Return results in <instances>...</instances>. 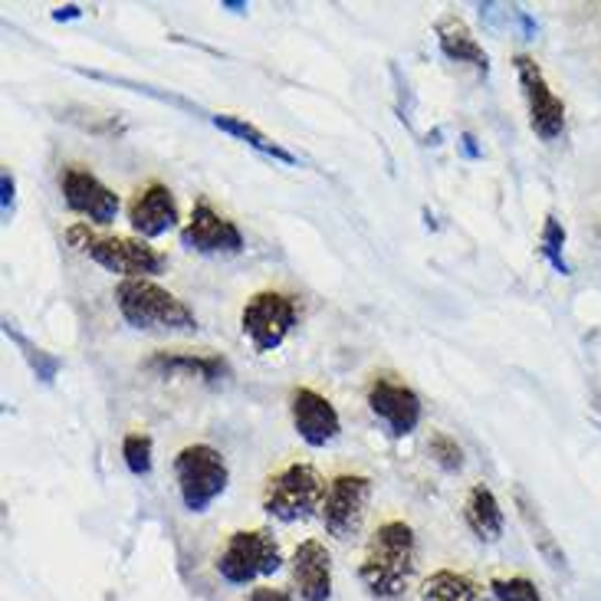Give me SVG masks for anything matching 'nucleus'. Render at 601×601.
I'll list each match as a JSON object with an SVG mask.
<instances>
[{
	"instance_id": "23",
	"label": "nucleus",
	"mask_w": 601,
	"mask_h": 601,
	"mask_svg": "<svg viewBox=\"0 0 601 601\" xmlns=\"http://www.w3.org/2000/svg\"><path fill=\"white\" fill-rule=\"evenodd\" d=\"M428 454L430 460H434L440 470H447V473H457V470L464 467V447H460L457 437H450L447 430H437V434L430 437Z\"/></svg>"
},
{
	"instance_id": "22",
	"label": "nucleus",
	"mask_w": 601,
	"mask_h": 601,
	"mask_svg": "<svg viewBox=\"0 0 601 601\" xmlns=\"http://www.w3.org/2000/svg\"><path fill=\"white\" fill-rule=\"evenodd\" d=\"M152 454H155V444L145 430H135L122 440V457H125V467L135 473V477H149L152 473Z\"/></svg>"
},
{
	"instance_id": "8",
	"label": "nucleus",
	"mask_w": 601,
	"mask_h": 601,
	"mask_svg": "<svg viewBox=\"0 0 601 601\" xmlns=\"http://www.w3.org/2000/svg\"><path fill=\"white\" fill-rule=\"evenodd\" d=\"M371 500V480L365 473H339L323 500V526L333 539L348 542L361 532V522Z\"/></svg>"
},
{
	"instance_id": "11",
	"label": "nucleus",
	"mask_w": 601,
	"mask_h": 601,
	"mask_svg": "<svg viewBox=\"0 0 601 601\" xmlns=\"http://www.w3.org/2000/svg\"><path fill=\"white\" fill-rule=\"evenodd\" d=\"M181 244L197 254H241L244 234L231 217L214 211L207 201H197L191 207L187 224L181 227Z\"/></svg>"
},
{
	"instance_id": "3",
	"label": "nucleus",
	"mask_w": 601,
	"mask_h": 601,
	"mask_svg": "<svg viewBox=\"0 0 601 601\" xmlns=\"http://www.w3.org/2000/svg\"><path fill=\"white\" fill-rule=\"evenodd\" d=\"M67 241H70V247L86 254L92 263H99L109 273H119L125 279H152L169 266V257L162 251H155L149 241H142V237H105V234H95L86 221L67 227Z\"/></svg>"
},
{
	"instance_id": "13",
	"label": "nucleus",
	"mask_w": 601,
	"mask_h": 601,
	"mask_svg": "<svg viewBox=\"0 0 601 601\" xmlns=\"http://www.w3.org/2000/svg\"><path fill=\"white\" fill-rule=\"evenodd\" d=\"M289 418H293V428L296 434L309 444V447H326L329 440L339 437L343 421H339V411L336 405L319 395L316 388H293L289 395Z\"/></svg>"
},
{
	"instance_id": "20",
	"label": "nucleus",
	"mask_w": 601,
	"mask_h": 601,
	"mask_svg": "<svg viewBox=\"0 0 601 601\" xmlns=\"http://www.w3.org/2000/svg\"><path fill=\"white\" fill-rule=\"evenodd\" d=\"M211 122H214L221 132L247 142L251 149H257L263 155H269V159H276V162H283V165H296V155L286 152V149H283L279 142H273L269 135H263L257 125H251V122H244V119H237V115H211Z\"/></svg>"
},
{
	"instance_id": "5",
	"label": "nucleus",
	"mask_w": 601,
	"mask_h": 601,
	"mask_svg": "<svg viewBox=\"0 0 601 601\" xmlns=\"http://www.w3.org/2000/svg\"><path fill=\"white\" fill-rule=\"evenodd\" d=\"M174 477L184 510L204 513L231 483V467L211 444H187L174 457Z\"/></svg>"
},
{
	"instance_id": "4",
	"label": "nucleus",
	"mask_w": 601,
	"mask_h": 601,
	"mask_svg": "<svg viewBox=\"0 0 601 601\" xmlns=\"http://www.w3.org/2000/svg\"><path fill=\"white\" fill-rule=\"evenodd\" d=\"M326 480L319 477L316 467L309 464H289L283 470H276L266 487H263V510L266 516L279 519V522H299L316 516V510H323L326 500Z\"/></svg>"
},
{
	"instance_id": "17",
	"label": "nucleus",
	"mask_w": 601,
	"mask_h": 601,
	"mask_svg": "<svg viewBox=\"0 0 601 601\" xmlns=\"http://www.w3.org/2000/svg\"><path fill=\"white\" fill-rule=\"evenodd\" d=\"M434 30H437L440 53H444L447 60H454V63H470V67H477L483 77L490 73V57H487V50L480 47V40L473 37V30H470L460 17L447 13V17L437 20Z\"/></svg>"
},
{
	"instance_id": "25",
	"label": "nucleus",
	"mask_w": 601,
	"mask_h": 601,
	"mask_svg": "<svg viewBox=\"0 0 601 601\" xmlns=\"http://www.w3.org/2000/svg\"><path fill=\"white\" fill-rule=\"evenodd\" d=\"M490 592L497 601H542L536 582H529L526 575H513V579H493Z\"/></svg>"
},
{
	"instance_id": "14",
	"label": "nucleus",
	"mask_w": 601,
	"mask_h": 601,
	"mask_svg": "<svg viewBox=\"0 0 601 601\" xmlns=\"http://www.w3.org/2000/svg\"><path fill=\"white\" fill-rule=\"evenodd\" d=\"M129 221L142 241H155V237L174 231L181 217H177V201H174L172 187H165L162 181H152L142 191H135V197L129 204Z\"/></svg>"
},
{
	"instance_id": "9",
	"label": "nucleus",
	"mask_w": 601,
	"mask_h": 601,
	"mask_svg": "<svg viewBox=\"0 0 601 601\" xmlns=\"http://www.w3.org/2000/svg\"><path fill=\"white\" fill-rule=\"evenodd\" d=\"M513 70L519 89L526 95V105H529L532 132L542 142H556L566 132V102L546 83V73L539 70V63L532 57H526V53L513 57Z\"/></svg>"
},
{
	"instance_id": "24",
	"label": "nucleus",
	"mask_w": 601,
	"mask_h": 601,
	"mask_svg": "<svg viewBox=\"0 0 601 601\" xmlns=\"http://www.w3.org/2000/svg\"><path fill=\"white\" fill-rule=\"evenodd\" d=\"M519 510H522V519H526V526L532 529V542H536V549L549 559V566H566V552H559V546H556V539L549 536V529L539 522V516L532 513V507L522 500V493H519Z\"/></svg>"
},
{
	"instance_id": "19",
	"label": "nucleus",
	"mask_w": 601,
	"mask_h": 601,
	"mask_svg": "<svg viewBox=\"0 0 601 601\" xmlns=\"http://www.w3.org/2000/svg\"><path fill=\"white\" fill-rule=\"evenodd\" d=\"M421 601H490L487 592L464 572L454 569H437L425 579Z\"/></svg>"
},
{
	"instance_id": "7",
	"label": "nucleus",
	"mask_w": 601,
	"mask_h": 601,
	"mask_svg": "<svg viewBox=\"0 0 601 601\" xmlns=\"http://www.w3.org/2000/svg\"><path fill=\"white\" fill-rule=\"evenodd\" d=\"M296 319H299V306L293 296H286L279 289H263L247 299V306L241 313V329L257 352H273L286 343Z\"/></svg>"
},
{
	"instance_id": "28",
	"label": "nucleus",
	"mask_w": 601,
	"mask_h": 601,
	"mask_svg": "<svg viewBox=\"0 0 601 601\" xmlns=\"http://www.w3.org/2000/svg\"><path fill=\"white\" fill-rule=\"evenodd\" d=\"M77 13H80V7H60L53 17H57V20H63V17H77Z\"/></svg>"
},
{
	"instance_id": "26",
	"label": "nucleus",
	"mask_w": 601,
	"mask_h": 601,
	"mask_svg": "<svg viewBox=\"0 0 601 601\" xmlns=\"http://www.w3.org/2000/svg\"><path fill=\"white\" fill-rule=\"evenodd\" d=\"M251 601H293V595L289 592H279V589H254L251 592Z\"/></svg>"
},
{
	"instance_id": "15",
	"label": "nucleus",
	"mask_w": 601,
	"mask_h": 601,
	"mask_svg": "<svg viewBox=\"0 0 601 601\" xmlns=\"http://www.w3.org/2000/svg\"><path fill=\"white\" fill-rule=\"evenodd\" d=\"M293 582L303 601L333 599V556L319 539H306L293 552Z\"/></svg>"
},
{
	"instance_id": "6",
	"label": "nucleus",
	"mask_w": 601,
	"mask_h": 601,
	"mask_svg": "<svg viewBox=\"0 0 601 601\" xmlns=\"http://www.w3.org/2000/svg\"><path fill=\"white\" fill-rule=\"evenodd\" d=\"M283 566V549L266 529H241L217 556V575L231 585H251Z\"/></svg>"
},
{
	"instance_id": "27",
	"label": "nucleus",
	"mask_w": 601,
	"mask_h": 601,
	"mask_svg": "<svg viewBox=\"0 0 601 601\" xmlns=\"http://www.w3.org/2000/svg\"><path fill=\"white\" fill-rule=\"evenodd\" d=\"M0 184H3V217H10V207H13V174L3 169L0 174Z\"/></svg>"
},
{
	"instance_id": "10",
	"label": "nucleus",
	"mask_w": 601,
	"mask_h": 601,
	"mask_svg": "<svg viewBox=\"0 0 601 601\" xmlns=\"http://www.w3.org/2000/svg\"><path fill=\"white\" fill-rule=\"evenodd\" d=\"M60 191L73 214L86 217V224H112L122 211V201L112 187H105L83 165H67L60 172Z\"/></svg>"
},
{
	"instance_id": "18",
	"label": "nucleus",
	"mask_w": 601,
	"mask_h": 601,
	"mask_svg": "<svg viewBox=\"0 0 601 601\" xmlns=\"http://www.w3.org/2000/svg\"><path fill=\"white\" fill-rule=\"evenodd\" d=\"M464 522L480 542H497L507 529V519L500 510V500L487 483H473L467 500H464Z\"/></svg>"
},
{
	"instance_id": "1",
	"label": "nucleus",
	"mask_w": 601,
	"mask_h": 601,
	"mask_svg": "<svg viewBox=\"0 0 601 601\" xmlns=\"http://www.w3.org/2000/svg\"><path fill=\"white\" fill-rule=\"evenodd\" d=\"M415 569H418L415 529L405 519H388L371 532L358 566V579L368 589V595H375L378 601H395L408 592Z\"/></svg>"
},
{
	"instance_id": "16",
	"label": "nucleus",
	"mask_w": 601,
	"mask_h": 601,
	"mask_svg": "<svg viewBox=\"0 0 601 601\" xmlns=\"http://www.w3.org/2000/svg\"><path fill=\"white\" fill-rule=\"evenodd\" d=\"M145 368L165 378H201V381H221L231 375L224 355H194V352H155L145 361Z\"/></svg>"
},
{
	"instance_id": "12",
	"label": "nucleus",
	"mask_w": 601,
	"mask_h": 601,
	"mask_svg": "<svg viewBox=\"0 0 601 601\" xmlns=\"http://www.w3.org/2000/svg\"><path fill=\"white\" fill-rule=\"evenodd\" d=\"M368 408L395 437H408L421 425V398L395 378H375L368 385Z\"/></svg>"
},
{
	"instance_id": "21",
	"label": "nucleus",
	"mask_w": 601,
	"mask_h": 601,
	"mask_svg": "<svg viewBox=\"0 0 601 601\" xmlns=\"http://www.w3.org/2000/svg\"><path fill=\"white\" fill-rule=\"evenodd\" d=\"M539 251H542V257L552 263V269H556V273L572 276V266H569V259H566V227H562V221L546 217V224H542V237H539Z\"/></svg>"
},
{
	"instance_id": "2",
	"label": "nucleus",
	"mask_w": 601,
	"mask_h": 601,
	"mask_svg": "<svg viewBox=\"0 0 601 601\" xmlns=\"http://www.w3.org/2000/svg\"><path fill=\"white\" fill-rule=\"evenodd\" d=\"M115 306L132 329L142 333H194L197 316L172 289L155 279H122L115 286Z\"/></svg>"
}]
</instances>
